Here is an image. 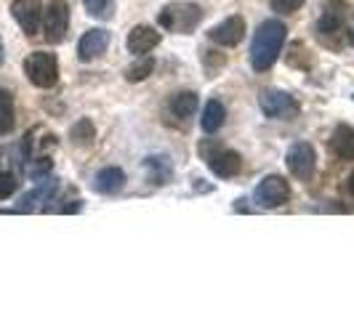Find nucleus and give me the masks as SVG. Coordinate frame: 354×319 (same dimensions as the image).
Returning <instances> with one entry per match:
<instances>
[{
	"label": "nucleus",
	"instance_id": "obj_1",
	"mask_svg": "<svg viewBox=\"0 0 354 319\" xmlns=\"http://www.w3.org/2000/svg\"><path fill=\"white\" fill-rule=\"evenodd\" d=\"M285 37H288V27L280 19H266L259 24V30L253 32V43H250V67L256 72H269L274 67L277 56L283 53Z\"/></svg>",
	"mask_w": 354,
	"mask_h": 319
},
{
	"label": "nucleus",
	"instance_id": "obj_8",
	"mask_svg": "<svg viewBox=\"0 0 354 319\" xmlns=\"http://www.w3.org/2000/svg\"><path fill=\"white\" fill-rule=\"evenodd\" d=\"M70 30V6L67 0H51L43 8V35L48 43H62Z\"/></svg>",
	"mask_w": 354,
	"mask_h": 319
},
{
	"label": "nucleus",
	"instance_id": "obj_2",
	"mask_svg": "<svg viewBox=\"0 0 354 319\" xmlns=\"http://www.w3.org/2000/svg\"><path fill=\"white\" fill-rule=\"evenodd\" d=\"M205 19V11L192 3V0H174L168 6H162L158 14V24L165 32H176V35H189L200 27V21Z\"/></svg>",
	"mask_w": 354,
	"mask_h": 319
},
{
	"label": "nucleus",
	"instance_id": "obj_25",
	"mask_svg": "<svg viewBox=\"0 0 354 319\" xmlns=\"http://www.w3.org/2000/svg\"><path fill=\"white\" fill-rule=\"evenodd\" d=\"M19 189V178L14 173H0V200H8V197H14V192Z\"/></svg>",
	"mask_w": 354,
	"mask_h": 319
},
{
	"label": "nucleus",
	"instance_id": "obj_29",
	"mask_svg": "<svg viewBox=\"0 0 354 319\" xmlns=\"http://www.w3.org/2000/svg\"><path fill=\"white\" fill-rule=\"evenodd\" d=\"M3 56H6V51H3V40H0V64H3Z\"/></svg>",
	"mask_w": 354,
	"mask_h": 319
},
{
	"label": "nucleus",
	"instance_id": "obj_13",
	"mask_svg": "<svg viewBox=\"0 0 354 319\" xmlns=\"http://www.w3.org/2000/svg\"><path fill=\"white\" fill-rule=\"evenodd\" d=\"M160 46V32L149 24H136L131 32H128V51L133 56H147L152 48Z\"/></svg>",
	"mask_w": 354,
	"mask_h": 319
},
{
	"label": "nucleus",
	"instance_id": "obj_24",
	"mask_svg": "<svg viewBox=\"0 0 354 319\" xmlns=\"http://www.w3.org/2000/svg\"><path fill=\"white\" fill-rule=\"evenodd\" d=\"M288 64H290V67H301V70H309V67H312V56L304 51V43H293V46H290Z\"/></svg>",
	"mask_w": 354,
	"mask_h": 319
},
{
	"label": "nucleus",
	"instance_id": "obj_22",
	"mask_svg": "<svg viewBox=\"0 0 354 319\" xmlns=\"http://www.w3.org/2000/svg\"><path fill=\"white\" fill-rule=\"evenodd\" d=\"M70 139L75 144H80V146H88V144H93V139H96V128H93V120H88V117L77 120V123L70 128Z\"/></svg>",
	"mask_w": 354,
	"mask_h": 319
},
{
	"label": "nucleus",
	"instance_id": "obj_18",
	"mask_svg": "<svg viewBox=\"0 0 354 319\" xmlns=\"http://www.w3.org/2000/svg\"><path fill=\"white\" fill-rule=\"evenodd\" d=\"M144 168H147V178H149V184H155V186L168 184L171 176H174V168H171L168 157H160V155H152V157L144 160Z\"/></svg>",
	"mask_w": 354,
	"mask_h": 319
},
{
	"label": "nucleus",
	"instance_id": "obj_3",
	"mask_svg": "<svg viewBox=\"0 0 354 319\" xmlns=\"http://www.w3.org/2000/svg\"><path fill=\"white\" fill-rule=\"evenodd\" d=\"M200 155L218 178H232L243 171V157L234 149H227L224 144L213 142V139L200 144Z\"/></svg>",
	"mask_w": 354,
	"mask_h": 319
},
{
	"label": "nucleus",
	"instance_id": "obj_12",
	"mask_svg": "<svg viewBox=\"0 0 354 319\" xmlns=\"http://www.w3.org/2000/svg\"><path fill=\"white\" fill-rule=\"evenodd\" d=\"M106 48H109V32L102 30V27H93V30H88L86 35L80 37V43H77V59L80 61H93Z\"/></svg>",
	"mask_w": 354,
	"mask_h": 319
},
{
	"label": "nucleus",
	"instance_id": "obj_6",
	"mask_svg": "<svg viewBox=\"0 0 354 319\" xmlns=\"http://www.w3.org/2000/svg\"><path fill=\"white\" fill-rule=\"evenodd\" d=\"M259 106H261V112H264L266 117H272V120H296L299 112H301L299 102H296L290 93H285V90H280V88L261 90Z\"/></svg>",
	"mask_w": 354,
	"mask_h": 319
},
{
	"label": "nucleus",
	"instance_id": "obj_5",
	"mask_svg": "<svg viewBox=\"0 0 354 319\" xmlns=\"http://www.w3.org/2000/svg\"><path fill=\"white\" fill-rule=\"evenodd\" d=\"M346 19H349V14H346V6H344L341 0L325 6V14H322L317 21V37L328 48H333V46L338 48V46H341L338 37L344 35V32H349Z\"/></svg>",
	"mask_w": 354,
	"mask_h": 319
},
{
	"label": "nucleus",
	"instance_id": "obj_10",
	"mask_svg": "<svg viewBox=\"0 0 354 319\" xmlns=\"http://www.w3.org/2000/svg\"><path fill=\"white\" fill-rule=\"evenodd\" d=\"M11 17L17 19V24L21 27L24 35L32 37L40 30V21H43V3L40 0H14L11 3Z\"/></svg>",
	"mask_w": 354,
	"mask_h": 319
},
{
	"label": "nucleus",
	"instance_id": "obj_16",
	"mask_svg": "<svg viewBox=\"0 0 354 319\" xmlns=\"http://www.w3.org/2000/svg\"><path fill=\"white\" fill-rule=\"evenodd\" d=\"M56 189H59V178H46V181H40L30 195L21 197V202H19L17 211H32L37 202H48Z\"/></svg>",
	"mask_w": 354,
	"mask_h": 319
},
{
	"label": "nucleus",
	"instance_id": "obj_17",
	"mask_svg": "<svg viewBox=\"0 0 354 319\" xmlns=\"http://www.w3.org/2000/svg\"><path fill=\"white\" fill-rule=\"evenodd\" d=\"M197 104H200V102H197L195 90H178V93L171 96L168 109H171V115L178 117V120H189V117L197 112Z\"/></svg>",
	"mask_w": 354,
	"mask_h": 319
},
{
	"label": "nucleus",
	"instance_id": "obj_7",
	"mask_svg": "<svg viewBox=\"0 0 354 319\" xmlns=\"http://www.w3.org/2000/svg\"><path fill=\"white\" fill-rule=\"evenodd\" d=\"M285 165L290 171V176L309 184L315 178V171H317V155H315V146L309 142H296L288 155H285Z\"/></svg>",
	"mask_w": 354,
	"mask_h": 319
},
{
	"label": "nucleus",
	"instance_id": "obj_21",
	"mask_svg": "<svg viewBox=\"0 0 354 319\" xmlns=\"http://www.w3.org/2000/svg\"><path fill=\"white\" fill-rule=\"evenodd\" d=\"M155 72V59L152 56H139L128 70H125V80L128 83H142Z\"/></svg>",
	"mask_w": 354,
	"mask_h": 319
},
{
	"label": "nucleus",
	"instance_id": "obj_4",
	"mask_svg": "<svg viewBox=\"0 0 354 319\" xmlns=\"http://www.w3.org/2000/svg\"><path fill=\"white\" fill-rule=\"evenodd\" d=\"M24 75L37 88H53L59 83V61L48 51H32L24 59Z\"/></svg>",
	"mask_w": 354,
	"mask_h": 319
},
{
	"label": "nucleus",
	"instance_id": "obj_28",
	"mask_svg": "<svg viewBox=\"0 0 354 319\" xmlns=\"http://www.w3.org/2000/svg\"><path fill=\"white\" fill-rule=\"evenodd\" d=\"M349 43H354V21L349 24Z\"/></svg>",
	"mask_w": 354,
	"mask_h": 319
},
{
	"label": "nucleus",
	"instance_id": "obj_19",
	"mask_svg": "<svg viewBox=\"0 0 354 319\" xmlns=\"http://www.w3.org/2000/svg\"><path fill=\"white\" fill-rule=\"evenodd\" d=\"M224 120H227V109H224V104H221L218 99H211V102L205 104V109H203V117H200L203 130H205V133H216V130L224 125Z\"/></svg>",
	"mask_w": 354,
	"mask_h": 319
},
{
	"label": "nucleus",
	"instance_id": "obj_27",
	"mask_svg": "<svg viewBox=\"0 0 354 319\" xmlns=\"http://www.w3.org/2000/svg\"><path fill=\"white\" fill-rule=\"evenodd\" d=\"M346 192L354 197V171L349 173V178H346Z\"/></svg>",
	"mask_w": 354,
	"mask_h": 319
},
{
	"label": "nucleus",
	"instance_id": "obj_26",
	"mask_svg": "<svg viewBox=\"0 0 354 319\" xmlns=\"http://www.w3.org/2000/svg\"><path fill=\"white\" fill-rule=\"evenodd\" d=\"M304 3L306 0H269L272 11H277V14H296V11H301Z\"/></svg>",
	"mask_w": 354,
	"mask_h": 319
},
{
	"label": "nucleus",
	"instance_id": "obj_20",
	"mask_svg": "<svg viewBox=\"0 0 354 319\" xmlns=\"http://www.w3.org/2000/svg\"><path fill=\"white\" fill-rule=\"evenodd\" d=\"M17 125V109H14V93L0 88V133H11Z\"/></svg>",
	"mask_w": 354,
	"mask_h": 319
},
{
	"label": "nucleus",
	"instance_id": "obj_9",
	"mask_svg": "<svg viewBox=\"0 0 354 319\" xmlns=\"http://www.w3.org/2000/svg\"><path fill=\"white\" fill-rule=\"evenodd\" d=\"M253 200L259 208H283L285 202L290 200V184L285 181L283 176H264L259 181L256 192H253Z\"/></svg>",
	"mask_w": 354,
	"mask_h": 319
},
{
	"label": "nucleus",
	"instance_id": "obj_14",
	"mask_svg": "<svg viewBox=\"0 0 354 319\" xmlns=\"http://www.w3.org/2000/svg\"><path fill=\"white\" fill-rule=\"evenodd\" d=\"M125 186V173L120 168H104V171H99L96 178H93V189L99 192V195H120Z\"/></svg>",
	"mask_w": 354,
	"mask_h": 319
},
{
	"label": "nucleus",
	"instance_id": "obj_23",
	"mask_svg": "<svg viewBox=\"0 0 354 319\" xmlns=\"http://www.w3.org/2000/svg\"><path fill=\"white\" fill-rule=\"evenodd\" d=\"M83 6L96 19H112L115 14V0H83Z\"/></svg>",
	"mask_w": 354,
	"mask_h": 319
},
{
	"label": "nucleus",
	"instance_id": "obj_15",
	"mask_svg": "<svg viewBox=\"0 0 354 319\" xmlns=\"http://www.w3.org/2000/svg\"><path fill=\"white\" fill-rule=\"evenodd\" d=\"M328 149L336 155L338 160H354V128L349 125H338L330 136Z\"/></svg>",
	"mask_w": 354,
	"mask_h": 319
},
{
	"label": "nucleus",
	"instance_id": "obj_11",
	"mask_svg": "<svg viewBox=\"0 0 354 319\" xmlns=\"http://www.w3.org/2000/svg\"><path fill=\"white\" fill-rule=\"evenodd\" d=\"M216 46H221V48H234V46H240L243 43V37H245V19L243 17H227L221 24H216L211 32H208Z\"/></svg>",
	"mask_w": 354,
	"mask_h": 319
}]
</instances>
